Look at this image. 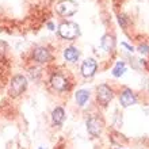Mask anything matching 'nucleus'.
<instances>
[{
    "label": "nucleus",
    "instance_id": "nucleus-1",
    "mask_svg": "<svg viewBox=\"0 0 149 149\" xmlns=\"http://www.w3.org/2000/svg\"><path fill=\"white\" fill-rule=\"evenodd\" d=\"M58 34L63 37L64 39H68V41H73L79 37L80 34V30H79V26L73 22H64V23L60 24L58 27Z\"/></svg>",
    "mask_w": 149,
    "mask_h": 149
},
{
    "label": "nucleus",
    "instance_id": "nucleus-2",
    "mask_svg": "<svg viewBox=\"0 0 149 149\" xmlns=\"http://www.w3.org/2000/svg\"><path fill=\"white\" fill-rule=\"evenodd\" d=\"M27 88V79L22 74H16L15 77H12L11 87H10V94L12 96H19L23 94V91Z\"/></svg>",
    "mask_w": 149,
    "mask_h": 149
},
{
    "label": "nucleus",
    "instance_id": "nucleus-3",
    "mask_svg": "<svg viewBox=\"0 0 149 149\" xmlns=\"http://www.w3.org/2000/svg\"><path fill=\"white\" fill-rule=\"evenodd\" d=\"M56 11L61 16H71L77 11V3L73 0H61L56 6Z\"/></svg>",
    "mask_w": 149,
    "mask_h": 149
},
{
    "label": "nucleus",
    "instance_id": "nucleus-4",
    "mask_svg": "<svg viewBox=\"0 0 149 149\" xmlns=\"http://www.w3.org/2000/svg\"><path fill=\"white\" fill-rule=\"evenodd\" d=\"M87 130L92 137H99V134L102 133L103 130V121L96 115H92L87 121Z\"/></svg>",
    "mask_w": 149,
    "mask_h": 149
},
{
    "label": "nucleus",
    "instance_id": "nucleus-5",
    "mask_svg": "<svg viewBox=\"0 0 149 149\" xmlns=\"http://www.w3.org/2000/svg\"><path fill=\"white\" fill-rule=\"evenodd\" d=\"M96 98H98V102L102 106H107L110 103V100L113 99V90L109 86H106V84H102V86L98 87V95H96Z\"/></svg>",
    "mask_w": 149,
    "mask_h": 149
},
{
    "label": "nucleus",
    "instance_id": "nucleus-6",
    "mask_svg": "<svg viewBox=\"0 0 149 149\" xmlns=\"http://www.w3.org/2000/svg\"><path fill=\"white\" fill-rule=\"evenodd\" d=\"M52 87L57 91H65L68 90V80L65 79V76L61 73H54L50 79Z\"/></svg>",
    "mask_w": 149,
    "mask_h": 149
},
{
    "label": "nucleus",
    "instance_id": "nucleus-7",
    "mask_svg": "<svg viewBox=\"0 0 149 149\" xmlns=\"http://www.w3.org/2000/svg\"><path fill=\"white\" fill-rule=\"evenodd\" d=\"M98 69V64L94 58H87L81 65V74L84 77H91L94 76L95 72Z\"/></svg>",
    "mask_w": 149,
    "mask_h": 149
},
{
    "label": "nucleus",
    "instance_id": "nucleus-8",
    "mask_svg": "<svg viewBox=\"0 0 149 149\" xmlns=\"http://www.w3.org/2000/svg\"><path fill=\"white\" fill-rule=\"evenodd\" d=\"M119 100H121L122 107H130V106H133V104H136L137 98H136V95L133 94V91L129 90V88H126V90L122 91L121 96H119Z\"/></svg>",
    "mask_w": 149,
    "mask_h": 149
},
{
    "label": "nucleus",
    "instance_id": "nucleus-9",
    "mask_svg": "<svg viewBox=\"0 0 149 149\" xmlns=\"http://www.w3.org/2000/svg\"><path fill=\"white\" fill-rule=\"evenodd\" d=\"M34 58H36V61H38V63H47V61L50 60V52L47 50L46 47L38 46V47H36V50H34Z\"/></svg>",
    "mask_w": 149,
    "mask_h": 149
},
{
    "label": "nucleus",
    "instance_id": "nucleus-10",
    "mask_svg": "<svg viewBox=\"0 0 149 149\" xmlns=\"http://www.w3.org/2000/svg\"><path fill=\"white\" fill-rule=\"evenodd\" d=\"M64 119H65V111L61 109V107H56L53 113H52V121L56 126H61L64 123Z\"/></svg>",
    "mask_w": 149,
    "mask_h": 149
},
{
    "label": "nucleus",
    "instance_id": "nucleus-11",
    "mask_svg": "<svg viewBox=\"0 0 149 149\" xmlns=\"http://www.w3.org/2000/svg\"><path fill=\"white\" fill-rule=\"evenodd\" d=\"M64 57H65V60L69 61V63H76L79 60V57H80V52H79L76 47L69 46L64 50Z\"/></svg>",
    "mask_w": 149,
    "mask_h": 149
},
{
    "label": "nucleus",
    "instance_id": "nucleus-12",
    "mask_svg": "<svg viewBox=\"0 0 149 149\" xmlns=\"http://www.w3.org/2000/svg\"><path fill=\"white\" fill-rule=\"evenodd\" d=\"M100 43H102V47L104 49L106 52H113L114 47H115V39H114L113 36H110V34H106V36L102 37V41H100Z\"/></svg>",
    "mask_w": 149,
    "mask_h": 149
},
{
    "label": "nucleus",
    "instance_id": "nucleus-13",
    "mask_svg": "<svg viewBox=\"0 0 149 149\" xmlns=\"http://www.w3.org/2000/svg\"><path fill=\"white\" fill-rule=\"evenodd\" d=\"M74 98H76V102H77L79 106H84L87 103V100L90 99V91L87 90H79L74 95Z\"/></svg>",
    "mask_w": 149,
    "mask_h": 149
},
{
    "label": "nucleus",
    "instance_id": "nucleus-14",
    "mask_svg": "<svg viewBox=\"0 0 149 149\" xmlns=\"http://www.w3.org/2000/svg\"><path fill=\"white\" fill-rule=\"evenodd\" d=\"M125 72H126V65H125V63H122V61L117 63L115 64V67L113 68V74L115 76V77H121Z\"/></svg>",
    "mask_w": 149,
    "mask_h": 149
},
{
    "label": "nucleus",
    "instance_id": "nucleus-15",
    "mask_svg": "<svg viewBox=\"0 0 149 149\" xmlns=\"http://www.w3.org/2000/svg\"><path fill=\"white\" fill-rule=\"evenodd\" d=\"M118 22H119V24H121L122 27H126V16L125 15L118 16Z\"/></svg>",
    "mask_w": 149,
    "mask_h": 149
},
{
    "label": "nucleus",
    "instance_id": "nucleus-16",
    "mask_svg": "<svg viewBox=\"0 0 149 149\" xmlns=\"http://www.w3.org/2000/svg\"><path fill=\"white\" fill-rule=\"evenodd\" d=\"M138 50L141 52L142 54H146V53H149V47L146 45H141V46L138 47Z\"/></svg>",
    "mask_w": 149,
    "mask_h": 149
},
{
    "label": "nucleus",
    "instance_id": "nucleus-17",
    "mask_svg": "<svg viewBox=\"0 0 149 149\" xmlns=\"http://www.w3.org/2000/svg\"><path fill=\"white\" fill-rule=\"evenodd\" d=\"M6 47H7L6 42H3V41H0V54H1V53H3V52L6 50Z\"/></svg>",
    "mask_w": 149,
    "mask_h": 149
},
{
    "label": "nucleus",
    "instance_id": "nucleus-18",
    "mask_svg": "<svg viewBox=\"0 0 149 149\" xmlns=\"http://www.w3.org/2000/svg\"><path fill=\"white\" fill-rule=\"evenodd\" d=\"M122 45H123V46H125L126 49H129L130 52H133V47H132V46H129V45H127V43H125V42H123V43H122Z\"/></svg>",
    "mask_w": 149,
    "mask_h": 149
},
{
    "label": "nucleus",
    "instance_id": "nucleus-19",
    "mask_svg": "<svg viewBox=\"0 0 149 149\" xmlns=\"http://www.w3.org/2000/svg\"><path fill=\"white\" fill-rule=\"evenodd\" d=\"M47 26H49V29H50V30H53V23H49Z\"/></svg>",
    "mask_w": 149,
    "mask_h": 149
},
{
    "label": "nucleus",
    "instance_id": "nucleus-20",
    "mask_svg": "<svg viewBox=\"0 0 149 149\" xmlns=\"http://www.w3.org/2000/svg\"><path fill=\"white\" fill-rule=\"evenodd\" d=\"M38 149H45V148H38Z\"/></svg>",
    "mask_w": 149,
    "mask_h": 149
}]
</instances>
